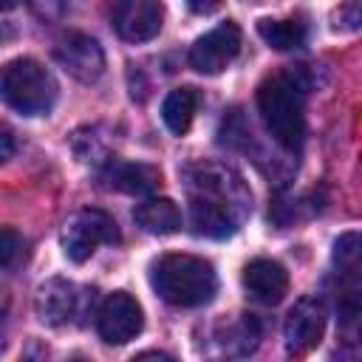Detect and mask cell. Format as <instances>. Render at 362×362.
<instances>
[{
    "label": "cell",
    "mask_w": 362,
    "mask_h": 362,
    "mask_svg": "<svg viewBox=\"0 0 362 362\" xmlns=\"http://www.w3.org/2000/svg\"><path fill=\"white\" fill-rule=\"evenodd\" d=\"M133 218L150 235H173L181 229V209L170 198H144Z\"/></svg>",
    "instance_id": "cell-14"
},
{
    "label": "cell",
    "mask_w": 362,
    "mask_h": 362,
    "mask_svg": "<svg viewBox=\"0 0 362 362\" xmlns=\"http://www.w3.org/2000/svg\"><path fill=\"white\" fill-rule=\"evenodd\" d=\"M57 62L79 82H96L105 74V51L88 34H68L54 51Z\"/></svg>",
    "instance_id": "cell-11"
},
{
    "label": "cell",
    "mask_w": 362,
    "mask_h": 362,
    "mask_svg": "<svg viewBox=\"0 0 362 362\" xmlns=\"http://www.w3.org/2000/svg\"><path fill=\"white\" fill-rule=\"evenodd\" d=\"M240 28L238 23L226 20L195 40L189 48V65L198 74H221L232 65V59L240 54Z\"/></svg>",
    "instance_id": "cell-7"
},
{
    "label": "cell",
    "mask_w": 362,
    "mask_h": 362,
    "mask_svg": "<svg viewBox=\"0 0 362 362\" xmlns=\"http://www.w3.org/2000/svg\"><path fill=\"white\" fill-rule=\"evenodd\" d=\"M198 105H201V96H198L195 88H175V90H170L164 105H161V119H164L167 130L175 133V136H184L192 127Z\"/></svg>",
    "instance_id": "cell-15"
},
{
    "label": "cell",
    "mask_w": 362,
    "mask_h": 362,
    "mask_svg": "<svg viewBox=\"0 0 362 362\" xmlns=\"http://www.w3.org/2000/svg\"><path fill=\"white\" fill-rule=\"evenodd\" d=\"M218 342L223 354L229 356H249L260 345V322L252 314H240L232 322H226L218 334Z\"/></svg>",
    "instance_id": "cell-16"
},
{
    "label": "cell",
    "mask_w": 362,
    "mask_h": 362,
    "mask_svg": "<svg viewBox=\"0 0 362 362\" xmlns=\"http://www.w3.org/2000/svg\"><path fill=\"white\" fill-rule=\"evenodd\" d=\"M325 331V305L317 297H303L294 303V308L288 311L286 322H283V339H286V351L294 356L308 354Z\"/></svg>",
    "instance_id": "cell-8"
},
{
    "label": "cell",
    "mask_w": 362,
    "mask_h": 362,
    "mask_svg": "<svg viewBox=\"0 0 362 362\" xmlns=\"http://www.w3.org/2000/svg\"><path fill=\"white\" fill-rule=\"evenodd\" d=\"M113 28L127 42H147L161 31V0H113Z\"/></svg>",
    "instance_id": "cell-9"
},
{
    "label": "cell",
    "mask_w": 362,
    "mask_h": 362,
    "mask_svg": "<svg viewBox=\"0 0 362 362\" xmlns=\"http://www.w3.org/2000/svg\"><path fill=\"white\" fill-rule=\"evenodd\" d=\"M20 257H25V240L14 229L6 226L3 229V238H0V263H3V269L11 272L20 263Z\"/></svg>",
    "instance_id": "cell-20"
},
{
    "label": "cell",
    "mask_w": 362,
    "mask_h": 362,
    "mask_svg": "<svg viewBox=\"0 0 362 362\" xmlns=\"http://www.w3.org/2000/svg\"><path fill=\"white\" fill-rule=\"evenodd\" d=\"M141 325H144L141 305L127 291L107 294L96 311V331L107 345H124L136 339L141 334Z\"/></svg>",
    "instance_id": "cell-6"
},
{
    "label": "cell",
    "mask_w": 362,
    "mask_h": 362,
    "mask_svg": "<svg viewBox=\"0 0 362 362\" xmlns=\"http://www.w3.org/2000/svg\"><path fill=\"white\" fill-rule=\"evenodd\" d=\"M3 158H11V150H14V144H11V133L8 130H3Z\"/></svg>",
    "instance_id": "cell-23"
},
{
    "label": "cell",
    "mask_w": 362,
    "mask_h": 362,
    "mask_svg": "<svg viewBox=\"0 0 362 362\" xmlns=\"http://www.w3.org/2000/svg\"><path fill=\"white\" fill-rule=\"evenodd\" d=\"M257 110L272 139L286 150H300L305 139V79L300 71H280L257 88Z\"/></svg>",
    "instance_id": "cell-2"
},
{
    "label": "cell",
    "mask_w": 362,
    "mask_h": 362,
    "mask_svg": "<svg viewBox=\"0 0 362 362\" xmlns=\"http://www.w3.org/2000/svg\"><path fill=\"white\" fill-rule=\"evenodd\" d=\"M243 288L263 305H277L288 291V272L269 257H257L243 269Z\"/></svg>",
    "instance_id": "cell-13"
},
{
    "label": "cell",
    "mask_w": 362,
    "mask_h": 362,
    "mask_svg": "<svg viewBox=\"0 0 362 362\" xmlns=\"http://www.w3.org/2000/svg\"><path fill=\"white\" fill-rule=\"evenodd\" d=\"M82 308V294L71 280L62 277H51L45 280L37 294H34V311L37 317L51 325V328H62L68 322H74V317Z\"/></svg>",
    "instance_id": "cell-10"
},
{
    "label": "cell",
    "mask_w": 362,
    "mask_h": 362,
    "mask_svg": "<svg viewBox=\"0 0 362 362\" xmlns=\"http://www.w3.org/2000/svg\"><path fill=\"white\" fill-rule=\"evenodd\" d=\"M99 181L107 189L116 192H127V195H150L158 189L161 184V173L150 164H133V161H122V158H110L102 170H99Z\"/></svg>",
    "instance_id": "cell-12"
},
{
    "label": "cell",
    "mask_w": 362,
    "mask_h": 362,
    "mask_svg": "<svg viewBox=\"0 0 362 362\" xmlns=\"http://www.w3.org/2000/svg\"><path fill=\"white\" fill-rule=\"evenodd\" d=\"M337 337L348 345H362V291H351L339 300Z\"/></svg>",
    "instance_id": "cell-19"
},
{
    "label": "cell",
    "mask_w": 362,
    "mask_h": 362,
    "mask_svg": "<svg viewBox=\"0 0 362 362\" xmlns=\"http://www.w3.org/2000/svg\"><path fill=\"white\" fill-rule=\"evenodd\" d=\"M3 99L11 110L23 113V116H40L48 113L57 102V79L51 76L48 68H42L37 59L20 57L11 59L3 68V82H0Z\"/></svg>",
    "instance_id": "cell-4"
},
{
    "label": "cell",
    "mask_w": 362,
    "mask_h": 362,
    "mask_svg": "<svg viewBox=\"0 0 362 362\" xmlns=\"http://www.w3.org/2000/svg\"><path fill=\"white\" fill-rule=\"evenodd\" d=\"M257 34L263 37L266 45H272L277 51H294V48L305 45L308 25L297 17H291V20H257Z\"/></svg>",
    "instance_id": "cell-17"
},
{
    "label": "cell",
    "mask_w": 362,
    "mask_h": 362,
    "mask_svg": "<svg viewBox=\"0 0 362 362\" xmlns=\"http://www.w3.org/2000/svg\"><path fill=\"white\" fill-rule=\"evenodd\" d=\"M28 3L40 17H59L68 8V0H28Z\"/></svg>",
    "instance_id": "cell-21"
},
{
    "label": "cell",
    "mask_w": 362,
    "mask_h": 362,
    "mask_svg": "<svg viewBox=\"0 0 362 362\" xmlns=\"http://www.w3.org/2000/svg\"><path fill=\"white\" fill-rule=\"evenodd\" d=\"M223 0H187V6L195 11V14H212L221 8Z\"/></svg>",
    "instance_id": "cell-22"
},
{
    "label": "cell",
    "mask_w": 362,
    "mask_h": 362,
    "mask_svg": "<svg viewBox=\"0 0 362 362\" xmlns=\"http://www.w3.org/2000/svg\"><path fill=\"white\" fill-rule=\"evenodd\" d=\"M331 263L339 277L362 286V232H342L334 240Z\"/></svg>",
    "instance_id": "cell-18"
},
{
    "label": "cell",
    "mask_w": 362,
    "mask_h": 362,
    "mask_svg": "<svg viewBox=\"0 0 362 362\" xmlns=\"http://www.w3.org/2000/svg\"><path fill=\"white\" fill-rule=\"evenodd\" d=\"M150 283L156 294L178 308H195L215 297L218 274L209 260L195 255H164L153 263Z\"/></svg>",
    "instance_id": "cell-3"
},
{
    "label": "cell",
    "mask_w": 362,
    "mask_h": 362,
    "mask_svg": "<svg viewBox=\"0 0 362 362\" xmlns=\"http://www.w3.org/2000/svg\"><path fill=\"white\" fill-rule=\"evenodd\" d=\"M105 243H119V229L102 209H79L62 226V252L74 263H85Z\"/></svg>",
    "instance_id": "cell-5"
},
{
    "label": "cell",
    "mask_w": 362,
    "mask_h": 362,
    "mask_svg": "<svg viewBox=\"0 0 362 362\" xmlns=\"http://www.w3.org/2000/svg\"><path fill=\"white\" fill-rule=\"evenodd\" d=\"M189 223L204 238H229L252 209L243 178L223 164H195L187 175Z\"/></svg>",
    "instance_id": "cell-1"
}]
</instances>
